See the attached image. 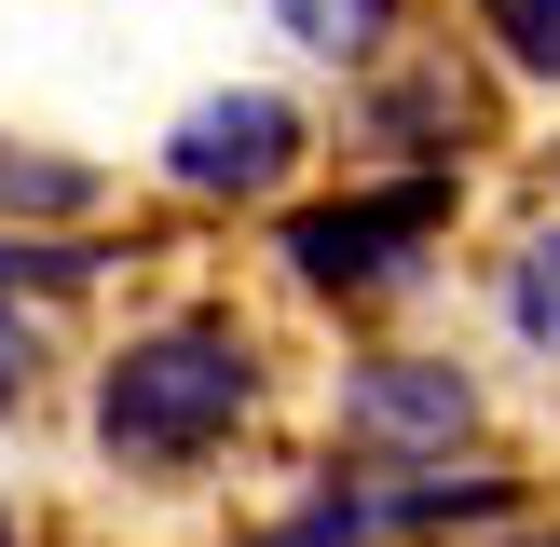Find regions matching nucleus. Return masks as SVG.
<instances>
[{"mask_svg":"<svg viewBox=\"0 0 560 547\" xmlns=\"http://www.w3.org/2000/svg\"><path fill=\"white\" fill-rule=\"evenodd\" d=\"M438 219H452V178H397V191H355V206H315V219H288V274L328 288V301H370V288L410 274V246Z\"/></svg>","mask_w":560,"mask_h":547,"instance_id":"2","label":"nucleus"},{"mask_svg":"<svg viewBox=\"0 0 560 547\" xmlns=\"http://www.w3.org/2000/svg\"><path fill=\"white\" fill-rule=\"evenodd\" d=\"M0 547H14V507H0Z\"/></svg>","mask_w":560,"mask_h":547,"instance_id":"13","label":"nucleus"},{"mask_svg":"<svg viewBox=\"0 0 560 547\" xmlns=\"http://www.w3.org/2000/svg\"><path fill=\"white\" fill-rule=\"evenodd\" d=\"M479 424V383L438 370V356H355L342 370V438L397 465H452V438Z\"/></svg>","mask_w":560,"mask_h":547,"instance_id":"4","label":"nucleus"},{"mask_svg":"<svg viewBox=\"0 0 560 547\" xmlns=\"http://www.w3.org/2000/svg\"><path fill=\"white\" fill-rule=\"evenodd\" d=\"M246 410H260V356H246L233 315L137 328V342L109 356V383H96V438L124 465H191V452H219Z\"/></svg>","mask_w":560,"mask_h":547,"instance_id":"1","label":"nucleus"},{"mask_svg":"<svg viewBox=\"0 0 560 547\" xmlns=\"http://www.w3.org/2000/svg\"><path fill=\"white\" fill-rule=\"evenodd\" d=\"M301 109L288 96H206L178 137H164V178L178 191H206V206H273V191L301 178Z\"/></svg>","mask_w":560,"mask_h":547,"instance_id":"3","label":"nucleus"},{"mask_svg":"<svg viewBox=\"0 0 560 547\" xmlns=\"http://www.w3.org/2000/svg\"><path fill=\"white\" fill-rule=\"evenodd\" d=\"M370 534H397V520H383V492H315V507L273 520L260 547H370Z\"/></svg>","mask_w":560,"mask_h":547,"instance_id":"10","label":"nucleus"},{"mask_svg":"<svg viewBox=\"0 0 560 547\" xmlns=\"http://www.w3.org/2000/svg\"><path fill=\"white\" fill-rule=\"evenodd\" d=\"M370 124L397 137V151H410V137H465V82H452V69H424V82H397Z\"/></svg>","mask_w":560,"mask_h":547,"instance_id":"11","label":"nucleus"},{"mask_svg":"<svg viewBox=\"0 0 560 547\" xmlns=\"http://www.w3.org/2000/svg\"><path fill=\"white\" fill-rule=\"evenodd\" d=\"M0 206H14V219H82V206H96V178L55 164V151H0Z\"/></svg>","mask_w":560,"mask_h":547,"instance_id":"8","label":"nucleus"},{"mask_svg":"<svg viewBox=\"0 0 560 547\" xmlns=\"http://www.w3.org/2000/svg\"><path fill=\"white\" fill-rule=\"evenodd\" d=\"M506 328H520L534 356H560V219L520 233V260H506Z\"/></svg>","mask_w":560,"mask_h":547,"instance_id":"7","label":"nucleus"},{"mask_svg":"<svg viewBox=\"0 0 560 547\" xmlns=\"http://www.w3.org/2000/svg\"><path fill=\"white\" fill-rule=\"evenodd\" d=\"M273 27H288L301 55H328V69H355V55L397 42V0H273Z\"/></svg>","mask_w":560,"mask_h":547,"instance_id":"6","label":"nucleus"},{"mask_svg":"<svg viewBox=\"0 0 560 547\" xmlns=\"http://www.w3.org/2000/svg\"><path fill=\"white\" fill-rule=\"evenodd\" d=\"M506 507H520V479H492V465H424V479L383 492L397 534H452V520H506Z\"/></svg>","mask_w":560,"mask_h":547,"instance_id":"5","label":"nucleus"},{"mask_svg":"<svg viewBox=\"0 0 560 547\" xmlns=\"http://www.w3.org/2000/svg\"><path fill=\"white\" fill-rule=\"evenodd\" d=\"M479 27L520 82H560V0H479Z\"/></svg>","mask_w":560,"mask_h":547,"instance_id":"9","label":"nucleus"},{"mask_svg":"<svg viewBox=\"0 0 560 547\" xmlns=\"http://www.w3.org/2000/svg\"><path fill=\"white\" fill-rule=\"evenodd\" d=\"M27 383H42V328L0 301V410H27Z\"/></svg>","mask_w":560,"mask_h":547,"instance_id":"12","label":"nucleus"}]
</instances>
